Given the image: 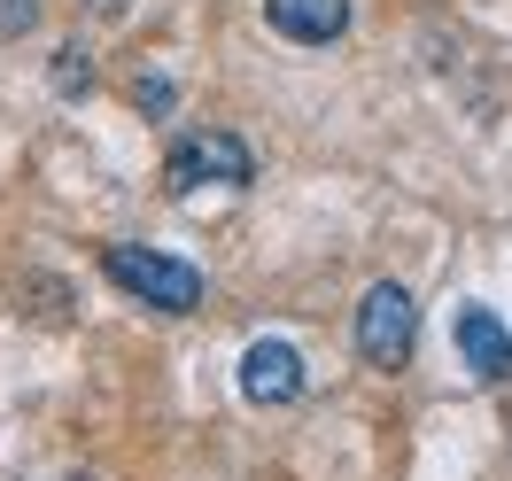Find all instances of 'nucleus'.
Instances as JSON below:
<instances>
[{"label":"nucleus","mask_w":512,"mask_h":481,"mask_svg":"<svg viewBox=\"0 0 512 481\" xmlns=\"http://www.w3.org/2000/svg\"><path fill=\"white\" fill-rule=\"evenodd\" d=\"M86 8H94V16H125V0H86Z\"/></svg>","instance_id":"9d476101"},{"label":"nucleus","mask_w":512,"mask_h":481,"mask_svg":"<svg viewBox=\"0 0 512 481\" xmlns=\"http://www.w3.org/2000/svg\"><path fill=\"white\" fill-rule=\"evenodd\" d=\"M450 342H458V357H466V373L474 381H512V326L489 311V303H466L458 319H450Z\"/></svg>","instance_id":"39448f33"},{"label":"nucleus","mask_w":512,"mask_h":481,"mask_svg":"<svg viewBox=\"0 0 512 481\" xmlns=\"http://www.w3.org/2000/svg\"><path fill=\"white\" fill-rule=\"evenodd\" d=\"M70 481H94V474H70Z\"/></svg>","instance_id":"9b49d317"},{"label":"nucleus","mask_w":512,"mask_h":481,"mask_svg":"<svg viewBox=\"0 0 512 481\" xmlns=\"http://www.w3.org/2000/svg\"><path fill=\"white\" fill-rule=\"evenodd\" d=\"M264 24L295 47H334L350 32V0H264Z\"/></svg>","instance_id":"423d86ee"},{"label":"nucleus","mask_w":512,"mask_h":481,"mask_svg":"<svg viewBox=\"0 0 512 481\" xmlns=\"http://www.w3.org/2000/svg\"><path fill=\"white\" fill-rule=\"evenodd\" d=\"M55 86H63V94H86V86H94V70H86V47H63V55H55Z\"/></svg>","instance_id":"0eeeda50"},{"label":"nucleus","mask_w":512,"mask_h":481,"mask_svg":"<svg viewBox=\"0 0 512 481\" xmlns=\"http://www.w3.org/2000/svg\"><path fill=\"white\" fill-rule=\"evenodd\" d=\"M412 342H419V303L404 280H373L365 303H357V357L381 365V373H404L412 365Z\"/></svg>","instance_id":"f03ea898"},{"label":"nucleus","mask_w":512,"mask_h":481,"mask_svg":"<svg viewBox=\"0 0 512 481\" xmlns=\"http://www.w3.org/2000/svg\"><path fill=\"white\" fill-rule=\"evenodd\" d=\"M39 16V0H0V39H24Z\"/></svg>","instance_id":"1a4fd4ad"},{"label":"nucleus","mask_w":512,"mask_h":481,"mask_svg":"<svg viewBox=\"0 0 512 481\" xmlns=\"http://www.w3.org/2000/svg\"><path fill=\"white\" fill-rule=\"evenodd\" d=\"M132 109L163 117V109H171V78H132Z\"/></svg>","instance_id":"6e6552de"},{"label":"nucleus","mask_w":512,"mask_h":481,"mask_svg":"<svg viewBox=\"0 0 512 481\" xmlns=\"http://www.w3.org/2000/svg\"><path fill=\"white\" fill-rule=\"evenodd\" d=\"M241 396L249 404H295L303 396V350L295 342H280V334H264V342H249L241 350Z\"/></svg>","instance_id":"20e7f679"},{"label":"nucleus","mask_w":512,"mask_h":481,"mask_svg":"<svg viewBox=\"0 0 512 481\" xmlns=\"http://www.w3.org/2000/svg\"><path fill=\"white\" fill-rule=\"evenodd\" d=\"M256 179V156L241 132H187L171 156H163V187L171 194H194V187H249Z\"/></svg>","instance_id":"7ed1b4c3"},{"label":"nucleus","mask_w":512,"mask_h":481,"mask_svg":"<svg viewBox=\"0 0 512 481\" xmlns=\"http://www.w3.org/2000/svg\"><path fill=\"white\" fill-rule=\"evenodd\" d=\"M101 272L132 295V303H148V311H171V319H187L194 303H202V272L187 257H163V249H140V241H109L101 249Z\"/></svg>","instance_id":"f257e3e1"}]
</instances>
